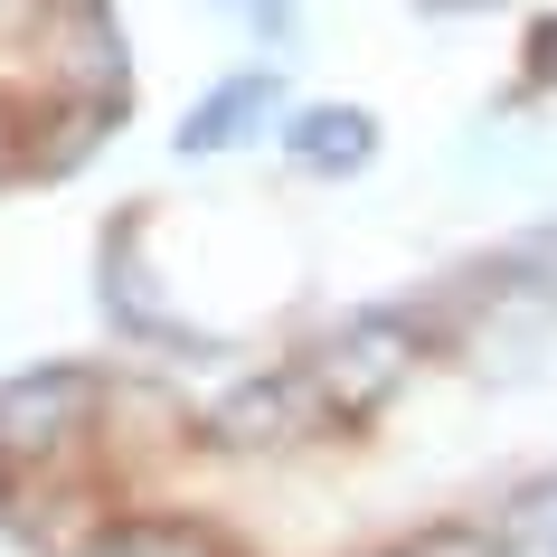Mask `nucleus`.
<instances>
[{"label": "nucleus", "mask_w": 557, "mask_h": 557, "mask_svg": "<svg viewBox=\"0 0 557 557\" xmlns=\"http://www.w3.org/2000/svg\"><path fill=\"white\" fill-rule=\"evenodd\" d=\"M86 416H95L86 369H20V379H0V472L58 463Z\"/></svg>", "instance_id": "1"}, {"label": "nucleus", "mask_w": 557, "mask_h": 557, "mask_svg": "<svg viewBox=\"0 0 557 557\" xmlns=\"http://www.w3.org/2000/svg\"><path fill=\"white\" fill-rule=\"evenodd\" d=\"M312 369H322V397L341 416H369L387 397V387L407 379L416 369V350H407V322H387V312H369V322H350L341 331V341H331L322 359H312Z\"/></svg>", "instance_id": "2"}, {"label": "nucleus", "mask_w": 557, "mask_h": 557, "mask_svg": "<svg viewBox=\"0 0 557 557\" xmlns=\"http://www.w3.org/2000/svg\"><path fill=\"white\" fill-rule=\"evenodd\" d=\"M312 416H322V379H246L227 407H218L208 435L227 444V454H256V444H302Z\"/></svg>", "instance_id": "3"}, {"label": "nucleus", "mask_w": 557, "mask_h": 557, "mask_svg": "<svg viewBox=\"0 0 557 557\" xmlns=\"http://www.w3.org/2000/svg\"><path fill=\"white\" fill-rule=\"evenodd\" d=\"M274 95H284V66H236L227 86H208L189 114H180V151H227L246 143L264 114H274Z\"/></svg>", "instance_id": "4"}, {"label": "nucleus", "mask_w": 557, "mask_h": 557, "mask_svg": "<svg viewBox=\"0 0 557 557\" xmlns=\"http://www.w3.org/2000/svg\"><path fill=\"white\" fill-rule=\"evenodd\" d=\"M104 312H114L123 331L161 341V350H218L208 331L171 322V312H151V284H143V227H114V236H104Z\"/></svg>", "instance_id": "5"}, {"label": "nucleus", "mask_w": 557, "mask_h": 557, "mask_svg": "<svg viewBox=\"0 0 557 557\" xmlns=\"http://www.w3.org/2000/svg\"><path fill=\"white\" fill-rule=\"evenodd\" d=\"M294 161L312 180H350V171H369V151H379V123L359 114V104H312V114H294Z\"/></svg>", "instance_id": "6"}, {"label": "nucleus", "mask_w": 557, "mask_h": 557, "mask_svg": "<svg viewBox=\"0 0 557 557\" xmlns=\"http://www.w3.org/2000/svg\"><path fill=\"white\" fill-rule=\"evenodd\" d=\"M104 557H208V539L189 520H143V529H114Z\"/></svg>", "instance_id": "7"}, {"label": "nucleus", "mask_w": 557, "mask_h": 557, "mask_svg": "<svg viewBox=\"0 0 557 557\" xmlns=\"http://www.w3.org/2000/svg\"><path fill=\"white\" fill-rule=\"evenodd\" d=\"M510 539H520V548H557V482H548V492H529L520 510H510Z\"/></svg>", "instance_id": "8"}, {"label": "nucleus", "mask_w": 557, "mask_h": 557, "mask_svg": "<svg viewBox=\"0 0 557 557\" xmlns=\"http://www.w3.org/2000/svg\"><path fill=\"white\" fill-rule=\"evenodd\" d=\"M218 10H227V20H246L256 38H274V48L294 38V0H218Z\"/></svg>", "instance_id": "9"}, {"label": "nucleus", "mask_w": 557, "mask_h": 557, "mask_svg": "<svg viewBox=\"0 0 557 557\" xmlns=\"http://www.w3.org/2000/svg\"><path fill=\"white\" fill-rule=\"evenodd\" d=\"M397 557H500V548L482 539V529H425V539H416V548H397Z\"/></svg>", "instance_id": "10"}, {"label": "nucleus", "mask_w": 557, "mask_h": 557, "mask_svg": "<svg viewBox=\"0 0 557 557\" xmlns=\"http://www.w3.org/2000/svg\"><path fill=\"white\" fill-rule=\"evenodd\" d=\"M529 66L557 86V20H539V29H529Z\"/></svg>", "instance_id": "11"}, {"label": "nucleus", "mask_w": 557, "mask_h": 557, "mask_svg": "<svg viewBox=\"0 0 557 557\" xmlns=\"http://www.w3.org/2000/svg\"><path fill=\"white\" fill-rule=\"evenodd\" d=\"M20 20H38V0H0V29H20Z\"/></svg>", "instance_id": "12"}, {"label": "nucleus", "mask_w": 557, "mask_h": 557, "mask_svg": "<svg viewBox=\"0 0 557 557\" xmlns=\"http://www.w3.org/2000/svg\"><path fill=\"white\" fill-rule=\"evenodd\" d=\"M425 10H482V0H425Z\"/></svg>", "instance_id": "13"}, {"label": "nucleus", "mask_w": 557, "mask_h": 557, "mask_svg": "<svg viewBox=\"0 0 557 557\" xmlns=\"http://www.w3.org/2000/svg\"><path fill=\"white\" fill-rule=\"evenodd\" d=\"M0 161H10V133H0Z\"/></svg>", "instance_id": "14"}]
</instances>
